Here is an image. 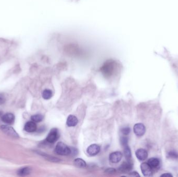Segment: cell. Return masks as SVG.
Listing matches in <instances>:
<instances>
[{"mask_svg":"<svg viewBox=\"0 0 178 177\" xmlns=\"http://www.w3.org/2000/svg\"><path fill=\"white\" fill-rule=\"evenodd\" d=\"M59 137V134L58 129L57 128H53L49 132L46 140L49 143H53L58 140Z\"/></svg>","mask_w":178,"mask_h":177,"instance_id":"cell-4","label":"cell"},{"mask_svg":"<svg viewBox=\"0 0 178 177\" xmlns=\"http://www.w3.org/2000/svg\"><path fill=\"white\" fill-rule=\"evenodd\" d=\"M130 131H131L130 128L129 127H124V128L122 129V133L124 135H128V134H129Z\"/></svg>","mask_w":178,"mask_h":177,"instance_id":"cell-22","label":"cell"},{"mask_svg":"<svg viewBox=\"0 0 178 177\" xmlns=\"http://www.w3.org/2000/svg\"><path fill=\"white\" fill-rule=\"evenodd\" d=\"M1 119L3 122L7 124H12L15 121V116L12 113H6L2 116Z\"/></svg>","mask_w":178,"mask_h":177,"instance_id":"cell-10","label":"cell"},{"mask_svg":"<svg viewBox=\"0 0 178 177\" xmlns=\"http://www.w3.org/2000/svg\"><path fill=\"white\" fill-rule=\"evenodd\" d=\"M116 66V64L115 62L112 61H108L105 62V63L101 68L102 73L106 78H110L115 72Z\"/></svg>","mask_w":178,"mask_h":177,"instance_id":"cell-1","label":"cell"},{"mask_svg":"<svg viewBox=\"0 0 178 177\" xmlns=\"http://www.w3.org/2000/svg\"><path fill=\"white\" fill-rule=\"evenodd\" d=\"M32 170L31 168L28 167L22 168L18 170L17 171V175L20 177H24L26 176L29 175L31 173Z\"/></svg>","mask_w":178,"mask_h":177,"instance_id":"cell-15","label":"cell"},{"mask_svg":"<svg viewBox=\"0 0 178 177\" xmlns=\"http://www.w3.org/2000/svg\"><path fill=\"white\" fill-rule=\"evenodd\" d=\"M124 147V154L127 161H130L131 158V151L128 145H126Z\"/></svg>","mask_w":178,"mask_h":177,"instance_id":"cell-17","label":"cell"},{"mask_svg":"<svg viewBox=\"0 0 178 177\" xmlns=\"http://www.w3.org/2000/svg\"><path fill=\"white\" fill-rule=\"evenodd\" d=\"M116 170L115 168H107L105 170V173H116Z\"/></svg>","mask_w":178,"mask_h":177,"instance_id":"cell-25","label":"cell"},{"mask_svg":"<svg viewBox=\"0 0 178 177\" xmlns=\"http://www.w3.org/2000/svg\"><path fill=\"white\" fill-rule=\"evenodd\" d=\"M52 97V92L50 90H45L42 93V97L45 100H49Z\"/></svg>","mask_w":178,"mask_h":177,"instance_id":"cell-18","label":"cell"},{"mask_svg":"<svg viewBox=\"0 0 178 177\" xmlns=\"http://www.w3.org/2000/svg\"><path fill=\"white\" fill-rule=\"evenodd\" d=\"M1 129L3 132L8 136L17 139L19 138V135L12 127L9 126L8 125H2L1 126Z\"/></svg>","mask_w":178,"mask_h":177,"instance_id":"cell-3","label":"cell"},{"mask_svg":"<svg viewBox=\"0 0 178 177\" xmlns=\"http://www.w3.org/2000/svg\"><path fill=\"white\" fill-rule=\"evenodd\" d=\"M6 98L3 95L0 94V105H3L5 102Z\"/></svg>","mask_w":178,"mask_h":177,"instance_id":"cell-23","label":"cell"},{"mask_svg":"<svg viewBox=\"0 0 178 177\" xmlns=\"http://www.w3.org/2000/svg\"><path fill=\"white\" fill-rule=\"evenodd\" d=\"M167 156H168V158L176 159L178 158V153L174 151H171L169 152Z\"/></svg>","mask_w":178,"mask_h":177,"instance_id":"cell-21","label":"cell"},{"mask_svg":"<svg viewBox=\"0 0 178 177\" xmlns=\"http://www.w3.org/2000/svg\"><path fill=\"white\" fill-rule=\"evenodd\" d=\"M100 147L98 145L93 144L89 146L86 150V152L89 155L93 156L96 155L100 152Z\"/></svg>","mask_w":178,"mask_h":177,"instance_id":"cell-8","label":"cell"},{"mask_svg":"<svg viewBox=\"0 0 178 177\" xmlns=\"http://www.w3.org/2000/svg\"><path fill=\"white\" fill-rule=\"evenodd\" d=\"M74 165L77 167L83 168L86 167V162H85L84 160L78 158H77L76 160H74Z\"/></svg>","mask_w":178,"mask_h":177,"instance_id":"cell-16","label":"cell"},{"mask_svg":"<svg viewBox=\"0 0 178 177\" xmlns=\"http://www.w3.org/2000/svg\"><path fill=\"white\" fill-rule=\"evenodd\" d=\"M78 123V119L74 115H70L67 119V125L69 127H74L76 126Z\"/></svg>","mask_w":178,"mask_h":177,"instance_id":"cell-14","label":"cell"},{"mask_svg":"<svg viewBox=\"0 0 178 177\" xmlns=\"http://www.w3.org/2000/svg\"><path fill=\"white\" fill-rule=\"evenodd\" d=\"M133 168V164L131 163L130 161H127V162H124L122 164V165L120 166L119 170L122 173H127L130 171Z\"/></svg>","mask_w":178,"mask_h":177,"instance_id":"cell-11","label":"cell"},{"mask_svg":"<svg viewBox=\"0 0 178 177\" xmlns=\"http://www.w3.org/2000/svg\"><path fill=\"white\" fill-rule=\"evenodd\" d=\"M121 142L122 145L123 146H125L126 145H128V139L126 137H123L121 139Z\"/></svg>","mask_w":178,"mask_h":177,"instance_id":"cell-24","label":"cell"},{"mask_svg":"<svg viewBox=\"0 0 178 177\" xmlns=\"http://www.w3.org/2000/svg\"><path fill=\"white\" fill-rule=\"evenodd\" d=\"M43 115L41 114H35V115H32V120L35 123L40 122L43 120Z\"/></svg>","mask_w":178,"mask_h":177,"instance_id":"cell-19","label":"cell"},{"mask_svg":"<svg viewBox=\"0 0 178 177\" xmlns=\"http://www.w3.org/2000/svg\"><path fill=\"white\" fill-rule=\"evenodd\" d=\"M161 177H173V176L170 173H164V174H162L161 175Z\"/></svg>","mask_w":178,"mask_h":177,"instance_id":"cell-26","label":"cell"},{"mask_svg":"<svg viewBox=\"0 0 178 177\" xmlns=\"http://www.w3.org/2000/svg\"><path fill=\"white\" fill-rule=\"evenodd\" d=\"M56 153L59 155H68L71 153V149L63 142H59L55 147Z\"/></svg>","mask_w":178,"mask_h":177,"instance_id":"cell-2","label":"cell"},{"mask_svg":"<svg viewBox=\"0 0 178 177\" xmlns=\"http://www.w3.org/2000/svg\"><path fill=\"white\" fill-rule=\"evenodd\" d=\"M133 131L136 136L137 137H141L145 134L146 129L145 127L142 123H137L134 126Z\"/></svg>","mask_w":178,"mask_h":177,"instance_id":"cell-6","label":"cell"},{"mask_svg":"<svg viewBox=\"0 0 178 177\" xmlns=\"http://www.w3.org/2000/svg\"><path fill=\"white\" fill-rule=\"evenodd\" d=\"M42 155L43 156V157H44L47 160H48L49 161H51V162H59L61 161L58 158H54V157L48 155L47 154H42Z\"/></svg>","mask_w":178,"mask_h":177,"instance_id":"cell-20","label":"cell"},{"mask_svg":"<svg viewBox=\"0 0 178 177\" xmlns=\"http://www.w3.org/2000/svg\"><path fill=\"white\" fill-rule=\"evenodd\" d=\"M130 175L132 176H135V177H140V175L137 172H132L131 173H130Z\"/></svg>","mask_w":178,"mask_h":177,"instance_id":"cell-27","label":"cell"},{"mask_svg":"<svg viewBox=\"0 0 178 177\" xmlns=\"http://www.w3.org/2000/svg\"><path fill=\"white\" fill-rule=\"evenodd\" d=\"M147 163L149 164V165L151 166L153 170H154L159 167L161 165V161L158 158H152L148 160Z\"/></svg>","mask_w":178,"mask_h":177,"instance_id":"cell-13","label":"cell"},{"mask_svg":"<svg viewBox=\"0 0 178 177\" xmlns=\"http://www.w3.org/2000/svg\"><path fill=\"white\" fill-rule=\"evenodd\" d=\"M37 125L33 121L28 122L26 124L24 127L25 131L28 132H35L37 130Z\"/></svg>","mask_w":178,"mask_h":177,"instance_id":"cell-12","label":"cell"},{"mask_svg":"<svg viewBox=\"0 0 178 177\" xmlns=\"http://www.w3.org/2000/svg\"><path fill=\"white\" fill-rule=\"evenodd\" d=\"M135 155L138 160L141 161H143L146 160L148 157V153L145 149H139L136 151Z\"/></svg>","mask_w":178,"mask_h":177,"instance_id":"cell-9","label":"cell"},{"mask_svg":"<svg viewBox=\"0 0 178 177\" xmlns=\"http://www.w3.org/2000/svg\"><path fill=\"white\" fill-rule=\"evenodd\" d=\"M141 171L145 177H151L153 175V170L147 163H143L141 165Z\"/></svg>","mask_w":178,"mask_h":177,"instance_id":"cell-5","label":"cell"},{"mask_svg":"<svg viewBox=\"0 0 178 177\" xmlns=\"http://www.w3.org/2000/svg\"><path fill=\"white\" fill-rule=\"evenodd\" d=\"M122 158V154L119 151L113 152L110 155V161L113 163H117L119 162Z\"/></svg>","mask_w":178,"mask_h":177,"instance_id":"cell-7","label":"cell"}]
</instances>
